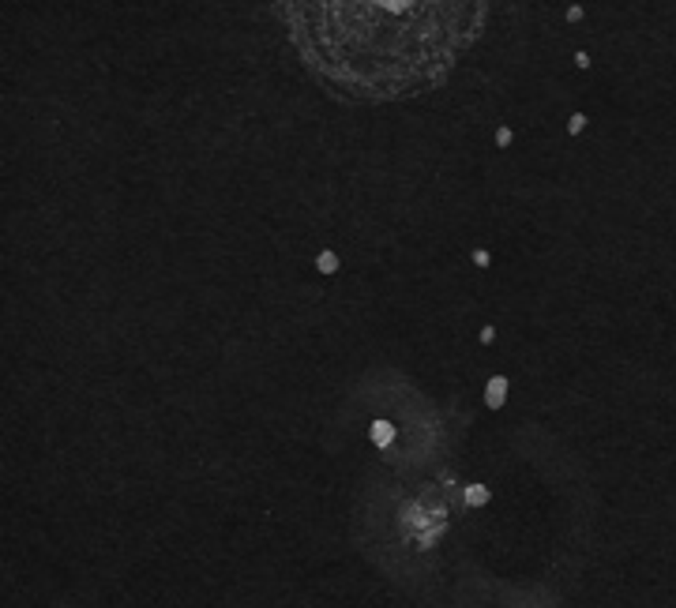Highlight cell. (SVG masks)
<instances>
[{
  "label": "cell",
  "instance_id": "cell-1",
  "mask_svg": "<svg viewBox=\"0 0 676 608\" xmlns=\"http://www.w3.org/2000/svg\"><path fill=\"white\" fill-rule=\"evenodd\" d=\"M492 0H275L297 61L346 106L421 98L455 75Z\"/></svg>",
  "mask_w": 676,
  "mask_h": 608
},
{
  "label": "cell",
  "instance_id": "cell-2",
  "mask_svg": "<svg viewBox=\"0 0 676 608\" xmlns=\"http://www.w3.org/2000/svg\"><path fill=\"white\" fill-rule=\"evenodd\" d=\"M503 391H508V387H503V380L489 383V406H500V402H503Z\"/></svg>",
  "mask_w": 676,
  "mask_h": 608
},
{
  "label": "cell",
  "instance_id": "cell-3",
  "mask_svg": "<svg viewBox=\"0 0 676 608\" xmlns=\"http://www.w3.org/2000/svg\"><path fill=\"white\" fill-rule=\"evenodd\" d=\"M466 500H470V503H485V500H489V488H481V484H477V488H470V492H466Z\"/></svg>",
  "mask_w": 676,
  "mask_h": 608
},
{
  "label": "cell",
  "instance_id": "cell-4",
  "mask_svg": "<svg viewBox=\"0 0 676 608\" xmlns=\"http://www.w3.org/2000/svg\"><path fill=\"white\" fill-rule=\"evenodd\" d=\"M372 440H376V443H387V440H391V424H376V428H372Z\"/></svg>",
  "mask_w": 676,
  "mask_h": 608
}]
</instances>
